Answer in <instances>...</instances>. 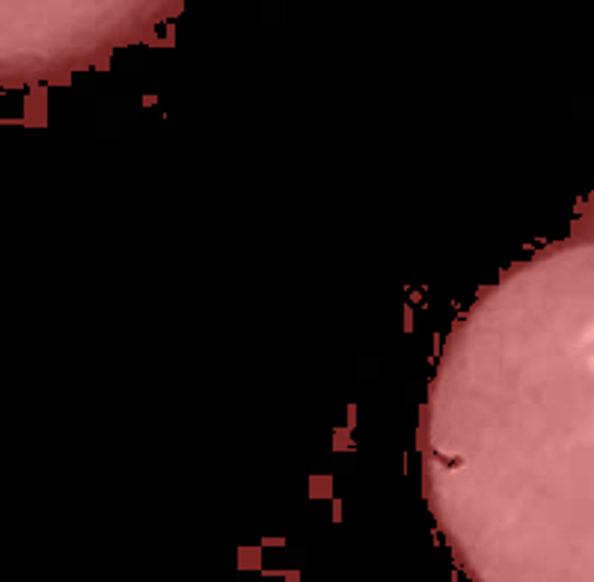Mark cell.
Masks as SVG:
<instances>
[{
	"label": "cell",
	"mask_w": 594,
	"mask_h": 582,
	"mask_svg": "<svg viewBox=\"0 0 594 582\" xmlns=\"http://www.w3.org/2000/svg\"><path fill=\"white\" fill-rule=\"evenodd\" d=\"M422 484L473 582H594V235L515 264L455 321Z\"/></svg>",
	"instance_id": "1"
}]
</instances>
